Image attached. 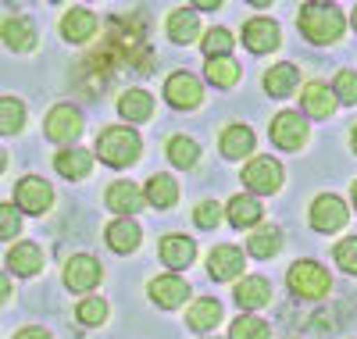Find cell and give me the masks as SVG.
Instances as JSON below:
<instances>
[{"mask_svg": "<svg viewBox=\"0 0 357 339\" xmlns=\"http://www.w3.org/2000/svg\"><path fill=\"white\" fill-rule=\"evenodd\" d=\"M296 25H301V33L314 43V47H325V43H336L343 36V15L336 4H325V0H311V4L301 8V18H296Z\"/></svg>", "mask_w": 357, "mask_h": 339, "instance_id": "cell-1", "label": "cell"}, {"mask_svg": "<svg viewBox=\"0 0 357 339\" xmlns=\"http://www.w3.org/2000/svg\"><path fill=\"white\" fill-rule=\"evenodd\" d=\"M139 136L129 129V126H111L97 136V153H100V161L111 165V168H126L139 158Z\"/></svg>", "mask_w": 357, "mask_h": 339, "instance_id": "cell-2", "label": "cell"}, {"mask_svg": "<svg viewBox=\"0 0 357 339\" xmlns=\"http://www.w3.org/2000/svg\"><path fill=\"white\" fill-rule=\"evenodd\" d=\"M286 282L293 289V296L301 300H321L325 293H329V271H325L318 261H296L286 275Z\"/></svg>", "mask_w": 357, "mask_h": 339, "instance_id": "cell-3", "label": "cell"}, {"mask_svg": "<svg viewBox=\"0 0 357 339\" xmlns=\"http://www.w3.org/2000/svg\"><path fill=\"white\" fill-rule=\"evenodd\" d=\"M243 186L254 193H275L282 186V165L275 158H254L243 168Z\"/></svg>", "mask_w": 357, "mask_h": 339, "instance_id": "cell-4", "label": "cell"}, {"mask_svg": "<svg viewBox=\"0 0 357 339\" xmlns=\"http://www.w3.org/2000/svg\"><path fill=\"white\" fill-rule=\"evenodd\" d=\"M54 200V190L47 186V182L40 175H25L18 186H15V204L25 211V214H43Z\"/></svg>", "mask_w": 357, "mask_h": 339, "instance_id": "cell-5", "label": "cell"}, {"mask_svg": "<svg viewBox=\"0 0 357 339\" xmlns=\"http://www.w3.org/2000/svg\"><path fill=\"white\" fill-rule=\"evenodd\" d=\"M307 140V121L296 114V111H282L272 121V143L282 150H301Z\"/></svg>", "mask_w": 357, "mask_h": 339, "instance_id": "cell-6", "label": "cell"}, {"mask_svg": "<svg viewBox=\"0 0 357 339\" xmlns=\"http://www.w3.org/2000/svg\"><path fill=\"white\" fill-rule=\"evenodd\" d=\"M243 264H247L243 250L240 246H229V243L215 246L211 257H207V271H211L215 282H229V279H236V275H243Z\"/></svg>", "mask_w": 357, "mask_h": 339, "instance_id": "cell-7", "label": "cell"}, {"mask_svg": "<svg viewBox=\"0 0 357 339\" xmlns=\"http://www.w3.org/2000/svg\"><path fill=\"white\" fill-rule=\"evenodd\" d=\"M311 225H314L318 232H340V229L347 225V207H343V200L333 197V193H321V197L311 204Z\"/></svg>", "mask_w": 357, "mask_h": 339, "instance_id": "cell-8", "label": "cell"}, {"mask_svg": "<svg viewBox=\"0 0 357 339\" xmlns=\"http://www.w3.org/2000/svg\"><path fill=\"white\" fill-rule=\"evenodd\" d=\"M146 293H151V300H154L158 307L172 311V307L186 303V296H190V282H186V279H178V275H154L151 286H146Z\"/></svg>", "mask_w": 357, "mask_h": 339, "instance_id": "cell-9", "label": "cell"}, {"mask_svg": "<svg viewBox=\"0 0 357 339\" xmlns=\"http://www.w3.org/2000/svg\"><path fill=\"white\" fill-rule=\"evenodd\" d=\"M165 100L172 107H197L204 100V89H200V79H193L190 72H175L168 82H165Z\"/></svg>", "mask_w": 357, "mask_h": 339, "instance_id": "cell-10", "label": "cell"}, {"mask_svg": "<svg viewBox=\"0 0 357 339\" xmlns=\"http://www.w3.org/2000/svg\"><path fill=\"white\" fill-rule=\"evenodd\" d=\"M47 140L54 143H65V140H75L82 133V114L72 107V104H57L50 114H47Z\"/></svg>", "mask_w": 357, "mask_h": 339, "instance_id": "cell-11", "label": "cell"}, {"mask_svg": "<svg viewBox=\"0 0 357 339\" xmlns=\"http://www.w3.org/2000/svg\"><path fill=\"white\" fill-rule=\"evenodd\" d=\"M97 282H100V264H97V257L75 254V257L65 264V286H68V289L86 293V289H93Z\"/></svg>", "mask_w": 357, "mask_h": 339, "instance_id": "cell-12", "label": "cell"}, {"mask_svg": "<svg viewBox=\"0 0 357 339\" xmlns=\"http://www.w3.org/2000/svg\"><path fill=\"white\" fill-rule=\"evenodd\" d=\"M243 43L250 54H268L279 47V25L272 18H250L243 25Z\"/></svg>", "mask_w": 357, "mask_h": 339, "instance_id": "cell-13", "label": "cell"}, {"mask_svg": "<svg viewBox=\"0 0 357 339\" xmlns=\"http://www.w3.org/2000/svg\"><path fill=\"white\" fill-rule=\"evenodd\" d=\"M232 296H236V303H240L243 311H257V307H264L268 300H272V286H268L264 275H247L243 282H236Z\"/></svg>", "mask_w": 357, "mask_h": 339, "instance_id": "cell-14", "label": "cell"}, {"mask_svg": "<svg viewBox=\"0 0 357 339\" xmlns=\"http://www.w3.org/2000/svg\"><path fill=\"white\" fill-rule=\"evenodd\" d=\"M158 254H161V261H165L168 268H190L193 257H197V246H193V239H186V236H165V239L158 243Z\"/></svg>", "mask_w": 357, "mask_h": 339, "instance_id": "cell-15", "label": "cell"}, {"mask_svg": "<svg viewBox=\"0 0 357 339\" xmlns=\"http://www.w3.org/2000/svg\"><path fill=\"white\" fill-rule=\"evenodd\" d=\"M301 104L311 118H329L336 111V93L325 82H307L304 93H301Z\"/></svg>", "mask_w": 357, "mask_h": 339, "instance_id": "cell-16", "label": "cell"}, {"mask_svg": "<svg viewBox=\"0 0 357 339\" xmlns=\"http://www.w3.org/2000/svg\"><path fill=\"white\" fill-rule=\"evenodd\" d=\"M0 36H4V47L8 50H18V54L36 47V29H33V22H29V18H8L4 29H0Z\"/></svg>", "mask_w": 357, "mask_h": 339, "instance_id": "cell-17", "label": "cell"}, {"mask_svg": "<svg viewBox=\"0 0 357 339\" xmlns=\"http://www.w3.org/2000/svg\"><path fill=\"white\" fill-rule=\"evenodd\" d=\"M8 268L15 271V275H36V271H43V250L36 243H18L15 250H8Z\"/></svg>", "mask_w": 357, "mask_h": 339, "instance_id": "cell-18", "label": "cell"}, {"mask_svg": "<svg viewBox=\"0 0 357 339\" xmlns=\"http://www.w3.org/2000/svg\"><path fill=\"white\" fill-rule=\"evenodd\" d=\"M93 33H97V18L89 15L86 8H72V11L65 15V22H61V36H65L68 43H86Z\"/></svg>", "mask_w": 357, "mask_h": 339, "instance_id": "cell-19", "label": "cell"}, {"mask_svg": "<svg viewBox=\"0 0 357 339\" xmlns=\"http://www.w3.org/2000/svg\"><path fill=\"white\" fill-rule=\"evenodd\" d=\"M118 114L126 121H146L154 114V100L146 89H126L122 97H118Z\"/></svg>", "mask_w": 357, "mask_h": 339, "instance_id": "cell-20", "label": "cell"}, {"mask_svg": "<svg viewBox=\"0 0 357 339\" xmlns=\"http://www.w3.org/2000/svg\"><path fill=\"white\" fill-rule=\"evenodd\" d=\"M54 165H57V172H61L65 179H86L89 168H93V153L82 150V146H72V150H61V153H57Z\"/></svg>", "mask_w": 357, "mask_h": 339, "instance_id": "cell-21", "label": "cell"}, {"mask_svg": "<svg viewBox=\"0 0 357 339\" xmlns=\"http://www.w3.org/2000/svg\"><path fill=\"white\" fill-rule=\"evenodd\" d=\"M143 204H146V197L132 186V182H114V186L107 190V207L114 214H136Z\"/></svg>", "mask_w": 357, "mask_h": 339, "instance_id": "cell-22", "label": "cell"}, {"mask_svg": "<svg viewBox=\"0 0 357 339\" xmlns=\"http://www.w3.org/2000/svg\"><path fill=\"white\" fill-rule=\"evenodd\" d=\"M222 322V303L211 300V296H200L190 311H186V325L193 332H207V329H215Z\"/></svg>", "mask_w": 357, "mask_h": 339, "instance_id": "cell-23", "label": "cell"}, {"mask_svg": "<svg viewBox=\"0 0 357 339\" xmlns=\"http://www.w3.org/2000/svg\"><path fill=\"white\" fill-rule=\"evenodd\" d=\"M222 158H229V161H240V158H247V153L254 150V133L247 129V126H229L225 133H222Z\"/></svg>", "mask_w": 357, "mask_h": 339, "instance_id": "cell-24", "label": "cell"}, {"mask_svg": "<svg viewBox=\"0 0 357 339\" xmlns=\"http://www.w3.org/2000/svg\"><path fill=\"white\" fill-rule=\"evenodd\" d=\"M168 36H172V43H193L197 36H200V22H197V15L190 11V8H178V11H172V18H168Z\"/></svg>", "mask_w": 357, "mask_h": 339, "instance_id": "cell-25", "label": "cell"}, {"mask_svg": "<svg viewBox=\"0 0 357 339\" xmlns=\"http://www.w3.org/2000/svg\"><path fill=\"white\" fill-rule=\"evenodd\" d=\"M229 222H232L236 229L257 225V222H261V204H257V197H250V193L232 197V200H229Z\"/></svg>", "mask_w": 357, "mask_h": 339, "instance_id": "cell-26", "label": "cell"}, {"mask_svg": "<svg viewBox=\"0 0 357 339\" xmlns=\"http://www.w3.org/2000/svg\"><path fill=\"white\" fill-rule=\"evenodd\" d=\"M296 82H301V72H296L293 65H275L272 72L264 75V89H268V97H275V100L289 97L296 89Z\"/></svg>", "mask_w": 357, "mask_h": 339, "instance_id": "cell-27", "label": "cell"}, {"mask_svg": "<svg viewBox=\"0 0 357 339\" xmlns=\"http://www.w3.org/2000/svg\"><path fill=\"white\" fill-rule=\"evenodd\" d=\"M107 246H111L114 254H129V250H136V246H139V225L129 222V218L111 222V225H107Z\"/></svg>", "mask_w": 357, "mask_h": 339, "instance_id": "cell-28", "label": "cell"}, {"mask_svg": "<svg viewBox=\"0 0 357 339\" xmlns=\"http://www.w3.org/2000/svg\"><path fill=\"white\" fill-rule=\"evenodd\" d=\"M279 246H282V232L275 229V225H261V229H254V236L247 239V250H250V257H275L279 254Z\"/></svg>", "mask_w": 357, "mask_h": 339, "instance_id": "cell-29", "label": "cell"}, {"mask_svg": "<svg viewBox=\"0 0 357 339\" xmlns=\"http://www.w3.org/2000/svg\"><path fill=\"white\" fill-rule=\"evenodd\" d=\"M204 75H207V82H215V86L229 89L236 79H240V65H236L232 57H207Z\"/></svg>", "mask_w": 357, "mask_h": 339, "instance_id": "cell-30", "label": "cell"}, {"mask_svg": "<svg viewBox=\"0 0 357 339\" xmlns=\"http://www.w3.org/2000/svg\"><path fill=\"white\" fill-rule=\"evenodd\" d=\"M178 200V186L172 175H151V182H146V204L154 207H172Z\"/></svg>", "mask_w": 357, "mask_h": 339, "instance_id": "cell-31", "label": "cell"}, {"mask_svg": "<svg viewBox=\"0 0 357 339\" xmlns=\"http://www.w3.org/2000/svg\"><path fill=\"white\" fill-rule=\"evenodd\" d=\"M197 158H200V146H197L190 136H172V143H168V161H172L175 168H193Z\"/></svg>", "mask_w": 357, "mask_h": 339, "instance_id": "cell-32", "label": "cell"}, {"mask_svg": "<svg viewBox=\"0 0 357 339\" xmlns=\"http://www.w3.org/2000/svg\"><path fill=\"white\" fill-rule=\"evenodd\" d=\"M22 126H25V107H22V100L4 97V100H0V133L15 136Z\"/></svg>", "mask_w": 357, "mask_h": 339, "instance_id": "cell-33", "label": "cell"}, {"mask_svg": "<svg viewBox=\"0 0 357 339\" xmlns=\"http://www.w3.org/2000/svg\"><path fill=\"white\" fill-rule=\"evenodd\" d=\"M229 336H232V339H268L272 332H268V325H264L261 318H254V315H240V318L229 325Z\"/></svg>", "mask_w": 357, "mask_h": 339, "instance_id": "cell-34", "label": "cell"}, {"mask_svg": "<svg viewBox=\"0 0 357 339\" xmlns=\"http://www.w3.org/2000/svg\"><path fill=\"white\" fill-rule=\"evenodd\" d=\"M75 315H79L82 325H104V322H107V303L97 300V296H89V300H82V303L75 307Z\"/></svg>", "mask_w": 357, "mask_h": 339, "instance_id": "cell-35", "label": "cell"}, {"mask_svg": "<svg viewBox=\"0 0 357 339\" xmlns=\"http://www.w3.org/2000/svg\"><path fill=\"white\" fill-rule=\"evenodd\" d=\"M232 50V33L229 29H211V33L204 36V54L207 57H229Z\"/></svg>", "mask_w": 357, "mask_h": 339, "instance_id": "cell-36", "label": "cell"}, {"mask_svg": "<svg viewBox=\"0 0 357 339\" xmlns=\"http://www.w3.org/2000/svg\"><path fill=\"white\" fill-rule=\"evenodd\" d=\"M193 222H197L200 229H215V225L222 222V204H218V200H200L197 211H193Z\"/></svg>", "mask_w": 357, "mask_h": 339, "instance_id": "cell-37", "label": "cell"}, {"mask_svg": "<svg viewBox=\"0 0 357 339\" xmlns=\"http://www.w3.org/2000/svg\"><path fill=\"white\" fill-rule=\"evenodd\" d=\"M333 257H336V264H340L347 275H357V236L343 239L336 250H333Z\"/></svg>", "mask_w": 357, "mask_h": 339, "instance_id": "cell-38", "label": "cell"}, {"mask_svg": "<svg viewBox=\"0 0 357 339\" xmlns=\"http://www.w3.org/2000/svg\"><path fill=\"white\" fill-rule=\"evenodd\" d=\"M336 97L343 100V104H357V72H350V68H343L340 75H336Z\"/></svg>", "mask_w": 357, "mask_h": 339, "instance_id": "cell-39", "label": "cell"}, {"mask_svg": "<svg viewBox=\"0 0 357 339\" xmlns=\"http://www.w3.org/2000/svg\"><path fill=\"white\" fill-rule=\"evenodd\" d=\"M18 229H22L18 211H15L11 204H4V207H0V236H4V243H11V239L18 236Z\"/></svg>", "mask_w": 357, "mask_h": 339, "instance_id": "cell-40", "label": "cell"}, {"mask_svg": "<svg viewBox=\"0 0 357 339\" xmlns=\"http://www.w3.org/2000/svg\"><path fill=\"white\" fill-rule=\"evenodd\" d=\"M15 339H50V336H47L43 329H22V332H18Z\"/></svg>", "mask_w": 357, "mask_h": 339, "instance_id": "cell-41", "label": "cell"}, {"mask_svg": "<svg viewBox=\"0 0 357 339\" xmlns=\"http://www.w3.org/2000/svg\"><path fill=\"white\" fill-rule=\"evenodd\" d=\"M350 143H354V150H357V126H354V136H350Z\"/></svg>", "mask_w": 357, "mask_h": 339, "instance_id": "cell-42", "label": "cell"}, {"mask_svg": "<svg viewBox=\"0 0 357 339\" xmlns=\"http://www.w3.org/2000/svg\"><path fill=\"white\" fill-rule=\"evenodd\" d=\"M350 193H354V207H357V182H354V190H350Z\"/></svg>", "mask_w": 357, "mask_h": 339, "instance_id": "cell-43", "label": "cell"}, {"mask_svg": "<svg viewBox=\"0 0 357 339\" xmlns=\"http://www.w3.org/2000/svg\"><path fill=\"white\" fill-rule=\"evenodd\" d=\"M354 29H357V8H354Z\"/></svg>", "mask_w": 357, "mask_h": 339, "instance_id": "cell-44", "label": "cell"}]
</instances>
